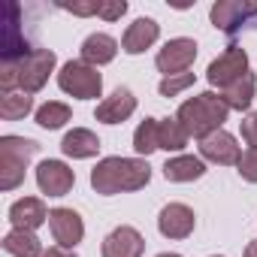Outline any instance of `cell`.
<instances>
[{
  "mask_svg": "<svg viewBox=\"0 0 257 257\" xmlns=\"http://www.w3.org/2000/svg\"><path fill=\"white\" fill-rule=\"evenodd\" d=\"M236 173H239L245 182L257 185V149L242 152V158H239V164H236Z\"/></svg>",
  "mask_w": 257,
  "mask_h": 257,
  "instance_id": "28",
  "label": "cell"
},
{
  "mask_svg": "<svg viewBox=\"0 0 257 257\" xmlns=\"http://www.w3.org/2000/svg\"><path fill=\"white\" fill-rule=\"evenodd\" d=\"M245 7L248 4H239V0H221V4L212 7V25L230 37H236L242 31V22H245Z\"/></svg>",
  "mask_w": 257,
  "mask_h": 257,
  "instance_id": "19",
  "label": "cell"
},
{
  "mask_svg": "<svg viewBox=\"0 0 257 257\" xmlns=\"http://www.w3.org/2000/svg\"><path fill=\"white\" fill-rule=\"evenodd\" d=\"M70 106L67 103H61V100H49V103H43L40 109H37V124L40 127H46V131H58V127H64L67 121H70Z\"/></svg>",
  "mask_w": 257,
  "mask_h": 257,
  "instance_id": "25",
  "label": "cell"
},
{
  "mask_svg": "<svg viewBox=\"0 0 257 257\" xmlns=\"http://www.w3.org/2000/svg\"><path fill=\"white\" fill-rule=\"evenodd\" d=\"M61 152L73 161H88L100 152V140L94 131H88V127H73V131L61 140Z\"/></svg>",
  "mask_w": 257,
  "mask_h": 257,
  "instance_id": "17",
  "label": "cell"
},
{
  "mask_svg": "<svg viewBox=\"0 0 257 257\" xmlns=\"http://www.w3.org/2000/svg\"><path fill=\"white\" fill-rule=\"evenodd\" d=\"M194 61H197V43L188 40V37H176V40H170V43L158 52L155 67H158V70L164 73V79H167V76H182V73H188Z\"/></svg>",
  "mask_w": 257,
  "mask_h": 257,
  "instance_id": "7",
  "label": "cell"
},
{
  "mask_svg": "<svg viewBox=\"0 0 257 257\" xmlns=\"http://www.w3.org/2000/svg\"><path fill=\"white\" fill-rule=\"evenodd\" d=\"M19 7L7 4V19H4V31H0V55H4V64H16L22 58H28L34 49L25 43V37L19 34Z\"/></svg>",
  "mask_w": 257,
  "mask_h": 257,
  "instance_id": "13",
  "label": "cell"
},
{
  "mask_svg": "<svg viewBox=\"0 0 257 257\" xmlns=\"http://www.w3.org/2000/svg\"><path fill=\"white\" fill-rule=\"evenodd\" d=\"M43 257H76L73 251H67V248H61V245H55V248H49Z\"/></svg>",
  "mask_w": 257,
  "mask_h": 257,
  "instance_id": "32",
  "label": "cell"
},
{
  "mask_svg": "<svg viewBox=\"0 0 257 257\" xmlns=\"http://www.w3.org/2000/svg\"><path fill=\"white\" fill-rule=\"evenodd\" d=\"M200 158L209 161V164H218V167H236L239 158H242V149H239L233 134L215 131L212 137L200 140Z\"/></svg>",
  "mask_w": 257,
  "mask_h": 257,
  "instance_id": "8",
  "label": "cell"
},
{
  "mask_svg": "<svg viewBox=\"0 0 257 257\" xmlns=\"http://www.w3.org/2000/svg\"><path fill=\"white\" fill-rule=\"evenodd\" d=\"M58 88L76 100H94L103 94V76L85 61H67L58 73Z\"/></svg>",
  "mask_w": 257,
  "mask_h": 257,
  "instance_id": "5",
  "label": "cell"
},
{
  "mask_svg": "<svg viewBox=\"0 0 257 257\" xmlns=\"http://www.w3.org/2000/svg\"><path fill=\"white\" fill-rule=\"evenodd\" d=\"M49 227H52L55 242L61 248H67V251H73L82 242V236H85V224H82V215L76 209H64V206L61 209H52Z\"/></svg>",
  "mask_w": 257,
  "mask_h": 257,
  "instance_id": "11",
  "label": "cell"
},
{
  "mask_svg": "<svg viewBox=\"0 0 257 257\" xmlns=\"http://www.w3.org/2000/svg\"><path fill=\"white\" fill-rule=\"evenodd\" d=\"M49 215L52 212L46 209V203L40 197H22L10 206V221H13L16 230H31L34 233L37 227H43L49 221Z\"/></svg>",
  "mask_w": 257,
  "mask_h": 257,
  "instance_id": "15",
  "label": "cell"
},
{
  "mask_svg": "<svg viewBox=\"0 0 257 257\" xmlns=\"http://www.w3.org/2000/svg\"><path fill=\"white\" fill-rule=\"evenodd\" d=\"M4 251L13 254V257H43V254H46L43 245H40V239H37V233H31V230H16V227L4 236Z\"/></svg>",
  "mask_w": 257,
  "mask_h": 257,
  "instance_id": "21",
  "label": "cell"
},
{
  "mask_svg": "<svg viewBox=\"0 0 257 257\" xmlns=\"http://www.w3.org/2000/svg\"><path fill=\"white\" fill-rule=\"evenodd\" d=\"M115 55H118V40L109 37V34H91V37L82 43V61L91 64V67L112 64Z\"/></svg>",
  "mask_w": 257,
  "mask_h": 257,
  "instance_id": "18",
  "label": "cell"
},
{
  "mask_svg": "<svg viewBox=\"0 0 257 257\" xmlns=\"http://www.w3.org/2000/svg\"><path fill=\"white\" fill-rule=\"evenodd\" d=\"M242 140L248 143V149H257V112L242 118Z\"/></svg>",
  "mask_w": 257,
  "mask_h": 257,
  "instance_id": "30",
  "label": "cell"
},
{
  "mask_svg": "<svg viewBox=\"0 0 257 257\" xmlns=\"http://www.w3.org/2000/svg\"><path fill=\"white\" fill-rule=\"evenodd\" d=\"M242 257H257V239H251L248 245H245V254Z\"/></svg>",
  "mask_w": 257,
  "mask_h": 257,
  "instance_id": "33",
  "label": "cell"
},
{
  "mask_svg": "<svg viewBox=\"0 0 257 257\" xmlns=\"http://www.w3.org/2000/svg\"><path fill=\"white\" fill-rule=\"evenodd\" d=\"M134 112H137V97H134V91H131V88H115L109 97H103V100L97 103L94 118L103 121V124H121V121L131 118Z\"/></svg>",
  "mask_w": 257,
  "mask_h": 257,
  "instance_id": "14",
  "label": "cell"
},
{
  "mask_svg": "<svg viewBox=\"0 0 257 257\" xmlns=\"http://www.w3.org/2000/svg\"><path fill=\"white\" fill-rule=\"evenodd\" d=\"M203 176H206V164H203V158H194V155H179L164 164L167 182H197Z\"/></svg>",
  "mask_w": 257,
  "mask_h": 257,
  "instance_id": "20",
  "label": "cell"
},
{
  "mask_svg": "<svg viewBox=\"0 0 257 257\" xmlns=\"http://www.w3.org/2000/svg\"><path fill=\"white\" fill-rule=\"evenodd\" d=\"M245 73H248V55H245V49H242V46H227L224 55L209 64L206 79H209V85H215V88L224 91L227 85H233V82L242 79Z\"/></svg>",
  "mask_w": 257,
  "mask_h": 257,
  "instance_id": "6",
  "label": "cell"
},
{
  "mask_svg": "<svg viewBox=\"0 0 257 257\" xmlns=\"http://www.w3.org/2000/svg\"><path fill=\"white\" fill-rule=\"evenodd\" d=\"M227 115H230V109L221 100V94H215V91H203V94L185 100L176 112V118L182 121L188 137H194V140H206L215 131H224Z\"/></svg>",
  "mask_w": 257,
  "mask_h": 257,
  "instance_id": "3",
  "label": "cell"
},
{
  "mask_svg": "<svg viewBox=\"0 0 257 257\" xmlns=\"http://www.w3.org/2000/svg\"><path fill=\"white\" fill-rule=\"evenodd\" d=\"M158 121L161 118H146L134 131V152L140 158H149L152 152H158Z\"/></svg>",
  "mask_w": 257,
  "mask_h": 257,
  "instance_id": "26",
  "label": "cell"
},
{
  "mask_svg": "<svg viewBox=\"0 0 257 257\" xmlns=\"http://www.w3.org/2000/svg\"><path fill=\"white\" fill-rule=\"evenodd\" d=\"M212 257H218V254H212Z\"/></svg>",
  "mask_w": 257,
  "mask_h": 257,
  "instance_id": "35",
  "label": "cell"
},
{
  "mask_svg": "<svg viewBox=\"0 0 257 257\" xmlns=\"http://www.w3.org/2000/svg\"><path fill=\"white\" fill-rule=\"evenodd\" d=\"M158 37H161V25H158L155 19H137L131 28L124 31L121 49H124L127 55H143L146 49H152V46L158 43Z\"/></svg>",
  "mask_w": 257,
  "mask_h": 257,
  "instance_id": "16",
  "label": "cell"
},
{
  "mask_svg": "<svg viewBox=\"0 0 257 257\" xmlns=\"http://www.w3.org/2000/svg\"><path fill=\"white\" fill-rule=\"evenodd\" d=\"M37 185L46 197H64L76 185V173L64 161H43L37 167Z\"/></svg>",
  "mask_w": 257,
  "mask_h": 257,
  "instance_id": "9",
  "label": "cell"
},
{
  "mask_svg": "<svg viewBox=\"0 0 257 257\" xmlns=\"http://www.w3.org/2000/svg\"><path fill=\"white\" fill-rule=\"evenodd\" d=\"M143 251H146V239L131 224L115 227L103 239V257H143Z\"/></svg>",
  "mask_w": 257,
  "mask_h": 257,
  "instance_id": "12",
  "label": "cell"
},
{
  "mask_svg": "<svg viewBox=\"0 0 257 257\" xmlns=\"http://www.w3.org/2000/svg\"><path fill=\"white\" fill-rule=\"evenodd\" d=\"M191 85H194V73H182V76H167V79H161L158 91H161V97H179V94L188 91Z\"/></svg>",
  "mask_w": 257,
  "mask_h": 257,
  "instance_id": "27",
  "label": "cell"
},
{
  "mask_svg": "<svg viewBox=\"0 0 257 257\" xmlns=\"http://www.w3.org/2000/svg\"><path fill=\"white\" fill-rule=\"evenodd\" d=\"M158 257H182V254H173V251H164V254H158Z\"/></svg>",
  "mask_w": 257,
  "mask_h": 257,
  "instance_id": "34",
  "label": "cell"
},
{
  "mask_svg": "<svg viewBox=\"0 0 257 257\" xmlns=\"http://www.w3.org/2000/svg\"><path fill=\"white\" fill-rule=\"evenodd\" d=\"M152 182V167L146 158H103L91 170V188L103 197L131 194Z\"/></svg>",
  "mask_w": 257,
  "mask_h": 257,
  "instance_id": "1",
  "label": "cell"
},
{
  "mask_svg": "<svg viewBox=\"0 0 257 257\" xmlns=\"http://www.w3.org/2000/svg\"><path fill=\"white\" fill-rule=\"evenodd\" d=\"M31 112H34V97L31 94H25V91L0 94V118L4 121H19Z\"/></svg>",
  "mask_w": 257,
  "mask_h": 257,
  "instance_id": "24",
  "label": "cell"
},
{
  "mask_svg": "<svg viewBox=\"0 0 257 257\" xmlns=\"http://www.w3.org/2000/svg\"><path fill=\"white\" fill-rule=\"evenodd\" d=\"M124 13H127V4H124V0H106V4L97 7V16L106 19V22H118Z\"/></svg>",
  "mask_w": 257,
  "mask_h": 257,
  "instance_id": "29",
  "label": "cell"
},
{
  "mask_svg": "<svg viewBox=\"0 0 257 257\" xmlns=\"http://www.w3.org/2000/svg\"><path fill=\"white\" fill-rule=\"evenodd\" d=\"M100 4H64V10H70L73 16H97Z\"/></svg>",
  "mask_w": 257,
  "mask_h": 257,
  "instance_id": "31",
  "label": "cell"
},
{
  "mask_svg": "<svg viewBox=\"0 0 257 257\" xmlns=\"http://www.w3.org/2000/svg\"><path fill=\"white\" fill-rule=\"evenodd\" d=\"M40 152V143L25 137H0V188L16 191L25 182L31 158Z\"/></svg>",
  "mask_w": 257,
  "mask_h": 257,
  "instance_id": "4",
  "label": "cell"
},
{
  "mask_svg": "<svg viewBox=\"0 0 257 257\" xmlns=\"http://www.w3.org/2000/svg\"><path fill=\"white\" fill-rule=\"evenodd\" d=\"M188 131L182 127V121L173 115V118H161L158 121V149L164 152H182L188 146Z\"/></svg>",
  "mask_w": 257,
  "mask_h": 257,
  "instance_id": "23",
  "label": "cell"
},
{
  "mask_svg": "<svg viewBox=\"0 0 257 257\" xmlns=\"http://www.w3.org/2000/svg\"><path fill=\"white\" fill-rule=\"evenodd\" d=\"M254 91H257V79H254V73H245L242 79H236L233 85H227L224 91H221V100L227 103V109H248L251 106V100H254Z\"/></svg>",
  "mask_w": 257,
  "mask_h": 257,
  "instance_id": "22",
  "label": "cell"
},
{
  "mask_svg": "<svg viewBox=\"0 0 257 257\" xmlns=\"http://www.w3.org/2000/svg\"><path fill=\"white\" fill-rule=\"evenodd\" d=\"M194 227H197V215L185 203H170L158 215V230L167 239H188L194 233Z\"/></svg>",
  "mask_w": 257,
  "mask_h": 257,
  "instance_id": "10",
  "label": "cell"
},
{
  "mask_svg": "<svg viewBox=\"0 0 257 257\" xmlns=\"http://www.w3.org/2000/svg\"><path fill=\"white\" fill-rule=\"evenodd\" d=\"M58 58L52 49H34L28 58L16 61V64H0V91L10 94V91H25V94H37L52 70H55Z\"/></svg>",
  "mask_w": 257,
  "mask_h": 257,
  "instance_id": "2",
  "label": "cell"
}]
</instances>
